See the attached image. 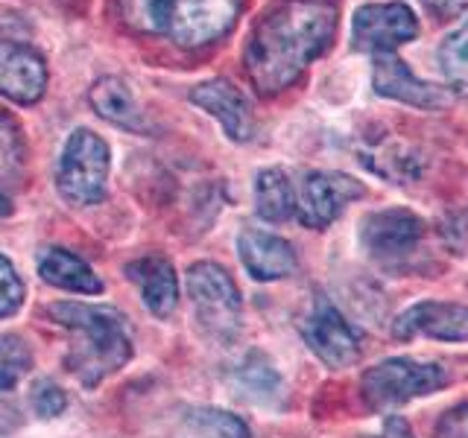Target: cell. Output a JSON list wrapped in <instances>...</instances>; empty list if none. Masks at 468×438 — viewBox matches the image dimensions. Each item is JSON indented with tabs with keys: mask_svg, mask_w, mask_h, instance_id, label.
<instances>
[{
	"mask_svg": "<svg viewBox=\"0 0 468 438\" xmlns=\"http://www.w3.org/2000/svg\"><path fill=\"white\" fill-rule=\"evenodd\" d=\"M336 18L334 0H278L263 12L246 44V73L258 94H282L296 82L331 47Z\"/></svg>",
	"mask_w": 468,
	"mask_h": 438,
	"instance_id": "6da1fadb",
	"label": "cell"
},
{
	"mask_svg": "<svg viewBox=\"0 0 468 438\" xmlns=\"http://www.w3.org/2000/svg\"><path fill=\"white\" fill-rule=\"evenodd\" d=\"M50 318L70 330L65 365L85 389H97L132 360L126 318L106 304H53Z\"/></svg>",
	"mask_w": 468,
	"mask_h": 438,
	"instance_id": "7a4b0ae2",
	"label": "cell"
},
{
	"mask_svg": "<svg viewBox=\"0 0 468 438\" xmlns=\"http://www.w3.org/2000/svg\"><path fill=\"white\" fill-rule=\"evenodd\" d=\"M132 24L167 36L179 47H205L231 33L240 0H123Z\"/></svg>",
	"mask_w": 468,
	"mask_h": 438,
	"instance_id": "3957f363",
	"label": "cell"
},
{
	"mask_svg": "<svg viewBox=\"0 0 468 438\" xmlns=\"http://www.w3.org/2000/svg\"><path fill=\"white\" fill-rule=\"evenodd\" d=\"M112 170V152L109 143L91 129H77L68 138L62 158L56 164V187L65 202L85 208L97 204L106 196Z\"/></svg>",
	"mask_w": 468,
	"mask_h": 438,
	"instance_id": "277c9868",
	"label": "cell"
},
{
	"mask_svg": "<svg viewBox=\"0 0 468 438\" xmlns=\"http://www.w3.org/2000/svg\"><path fill=\"white\" fill-rule=\"evenodd\" d=\"M448 380V371L439 362L392 357L363 374L360 391L369 409H395L407 401L428 398V394L442 389Z\"/></svg>",
	"mask_w": 468,
	"mask_h": 438,
	"instance_id": "5b68a950",
	"label": "cell"
},
{
	"mask_svg": "<svg viewBox=\"0 0 468 438\" xmlns=\"http://www.w3.org/2000/svg\"><path fill=\"white\" fill-rule=\"evenodd\" d=\"M302 333L314 354L331 369H348L363 354L360 330L346 321V316L325 296H316L314 310L302 325Z\"/></svg>",
	"mask_w": 468,
	"mask_h": 438,
	"instance_id": "8992f818",
	"label": "cell"
},
{
	"mask_svg": "<svg viewBox=\"0 0 468 438\" xmlns=\"http://www.w3.org/2000/svg\"><path fill=\"white\" fill-rule=\"evenodd\" d=\"M187 292L194 301L199 321L214 333H226L238 328L240 316V289L231 275L211 260L194 263L187 269Z\"/></svg>",
	"mask_w": 468,
	"mask_h": 438,
	"instance_id": "52a82bcc",
	"label": "cell"
},
{
	"mask_svg": "<svg viewBox=\"0 0 468 438\" xmlns=\"http://www.w3.org/2000/svg\"><path fill=\"white\" fill-rule=\"evenodd\" d=\"M419 36V18L407 4H366L351 21V44L363 53H392Z\"/></svg>",
	"mask_w": 468,
	"mask_h": 438,
	"instance_id": "ba28073f",
	"label": "cell"
},
{
	"mask_svg": "<svg viewBox=\"0 0 468 438\" xmlns=\"http://www.w3.org/2000/svg\"><path fill=\"white\" fill-rule=\"evenodd\" d=\"M366 196V187L346 172H311L296 193V214L304 228H328L346 204Z\"/></svg>",
	"mask_w": 468,
	"mask_h": 438,
	"instance_id": "9c48e42d",
	"label": "cell"
},
{
	"mask_svg": "<svg viewBox=\"0 0 468 438\" xmlns=\"http://www.w3.org/2000/svg\"><path fill=\"white\" fill-rule=\"evenodd\" d=\"M424 234L421 216L404 208H387V211H375L363 219L360 225V243L375 260H399L407 257L413 248L419 245Z\"/></svg>",
	"mask_w": 468,
	"mask_h": 438,
	"instance_id": "30bf717a",
	"label": "cell"
},
{
	"mask_svg": "<svg viewBox=\"0 0 468 438\" xmlns=\"http://www.w3.org/2000/svg\"><path fill=\"white\" fill-rule=\"evenodd\" d=\"M48 88V65L29 44L0 36V94L21 106H33Z\"/></svg>",
	"mask_w": 468,
	"mask_h": 438,
	"instance_id": "8fae6325",
	"label": "cell"
},
{
	"mask_svg": "<svg viewBox=\"0 0 468 438\" xmlns=\"http://www.w3.org/2000/svg\"><path fill=\"white\" fill-rule=\"evenodd\" d=\"M395 339L428 336L439 342H468V307L445 301H419L392 321Z\"/></svg>",
	"mask_w": 468,
	"mask_h": 438,
	"instance_id": "7c38bea8",
	"label": "cell"
},
{
	"mask_svg": "<svg viewBox=\"0 0 468 438\" xmlns=\"http://www.w3.org/2000/svg\"><path fill=\"white\" fill-rule=\"evenodd\" d=\"M190 102L208 111L214 120L223 126L226 135L234 143H243L252 138L255 120H252V106L243 97L240 88H234L229 79H208L190 88Z\"/></svg>",
	"mask_w": 468,
	"mask_h": 438,
	"instance_id": "4fadbf2b",
	"label": "cell"
},
{
	"mask_svg": "<svg viewBox=\"0 0 468 438\" xmlns=\"http://www.w3.org/2000/svg\"><path fill=\"white\" fill-rule=\"evenodd\" d=\"M372 85L380 97L407 102V106H419V109H442L448 106V94L439 91L436 85L421 82L419 77H413L401 58H395L389 53L375 56V68H372Z\"/></svg>",
	"mask_w": 468,
	"mask_h": 438,
	"instance_id": "5bb4252c",
	"label": "cell"
},
{
	"mask_svg": "<svg viewBox=\"0 0 468 438\" xmlns=\"http://www.w3.org/2000/svg\"><path fill=\"white\" fill-rule=\"evenodd\" d=\"M238 252L246 272L255 281H282V277L292 275L299 266L296 248L284 237H275L270 231L246 228L238 237Z\"/></svg>",
	"mask_w": 468,
	"mask_h": 438,
	"instance_id": "9a60e30c",
	"label": "cell"
},
{
	"mask_svg": "<svg viewBox=\"0 0 468 438\" xmlns=\"http://www.w3.org/2000/svg\"><path fill=\"white\" fill-rule=\"evenodd\" d=\"M129 281L141 289L144 307L155 318H167L176 304H179V277H176L173 263L165 255H146L126 266Z\"/></svg>",
	"mask_w": 468,
	"mask_h": 438,
	"instance_id": "2e32d148",
	"label": "cell"
},
{
	"mask_svg": "<svg viewBox=\"0 0 468 438\" xmlns=\"http://www.w3.org/2000/svg\"><path fill=\"white\" fill-rule=\"evenodd\" d=\"M27 146L21 126L0 109V216H9L24 187Z\"/></svg>",
	"mask_w": 468,
	"mask_h": 438,
	"instance_id": "e0dca14e",
	"label": "cell"
},
{
	"mask_svg": "<svg viewBox=\"0 0 468 438\" xmlns=\"http://www.w3.org/2000/svg\"><path fill=\"white\" fill-rule=\"evenodd\" d=\"M38 275L56 289L80 292V296H100L102 281L94 275V269L88 263L68 252V248H48L38 257Z\"/></svg>",
	"mask_w": 468,
	"mask_h": 438,
	"instance_id": "ac0fdd59",
	"label": "cell"
},
{
	"mask_svg": "<svg viewBox=\"0 0 468 438\" xmlns=\"http://www.w3.org/2000/svg\"><path fill=\"white\" fill-rule=\"evenodd\" d=\"M88 102H91V109L102 120H109L121 129H135V131L144 129V114L123 79H117V77L97 79L91 85V91H88Z\"/></svg>",
	"mask_w": 468,
	"mask_h": 438,
	"instance_id": "d6986e66",
	"label": "cell"
},
{
	"mask_svg": "<svg viewBox=\"0 0 468 438\" xmlns=\"http://www.w3.org/2000/svg\"><path fill=\"white\" fill-rule=\"evenodd\" d=\"M255 211L267 223H287L296 214V190L282 167H267L255 179Z\"/></svg>",
	"mask_w": 468,
	"mask_h": 438,
	"instance_id": "ffe728a7",
	"label": "cell"
},
{
	"mask_svg": "<svg viewBox=\"0 0 468 438\" xmlns=\"http://www.w3.org/2000/svg\"><path fill=\"white\" fill-rule=\"evenodd\" d=\"M439 68H442L445 79L453 88L468 91V21L442 41V47H439Z\"/></svg>",
	"mask_w": 468,
	"mask_h": 438,
	"instance_id": "44dd1931",
	"label": "cell"
},
{
	"mask_svg": "<svg viewBox=\"0 0 468 438\" xmlns=\"http://www.w3.org/2000/svg\"><path fill=\"white\" fill-rule=\"evenodd\" d=\"M33 365V354H29L27 342L15 333L0 336V391L15 389L24 380V374Z\"/></svg>",
	"mask_w": 468,
	"mask_h": 438,
	"instance_id": "7402d4cb",
	"label": "cell"
},
{
	"mask_svg": "<svg viewBox=\"0 0 468 438\" xmlns=\"http://www.w3.org/2000/svg\"><path fill=\"white\" fill-rule=\"evenodd\" d=\"M190 423H194L197 430L208 433L211 438H252V430H249V423L238 415L226 412V409H194L190 412Z\"/></svg>",
	"mask_w": 468,
	"mask_h": 438,
	"instance_id": "603a6c76",
	"label": "cell"
},
{
	"mask_svg": "<svg viewBox=\"0 0 468 438\" xmlns=\"http://www.w3.org/2000/svg\"><path fill=\"white\" fill-rule=\"evenodd\" d=\"M24 304V281L15 272L12 263L0 255V318H9Z\"/></svg>",
	"mask_w": 468,
	"mask_h": 438,
	"instance_id": "cb8c5ba5",
	"label": "cell"
},
{
	"mask_svg": "<svg viewBox=\"0 0 468 438\" xmlns=\"http://www.w3.org/2000/svg\"><path fill=\"white\" fill-rule=\"evenodd\" d=\"M33 409L41 418H56L68 409V394L53 380H38L33 386Z\"/></svg>",
	"mask_w": 468,
	"mask_h": 438,
	"instance_id": "d4e9b609",
	"label": "cell"
},
{
	"mask_svg": "<svg viewBox=\"0 0 468 438\" xmlns=\"http://www.w3.org/2000/svg\"><path fill=\"white\" fill-rule=\"evenodd\" d=\"M240 383L252 394H258V391L270 394L278 386V377L270 369V362H263V357H261V365H255V357H252V360H246V365L240 369Z\"/></svg>",
	"mask_w": 468,
	"mask_h": 438,
	"instance_id": "484cf974",
	"label": "cell"
},
{
	"mask_svg": "<svg viewBox=\"0 0 468 438\" xmlns=\"http://www.w3.org/2000/svg\"><path fill=\"white\" fill-rule=\"evenodd\" d=\"M436 438H468V403L451 409V412L439 421Z\"/></svg>",
	"mask_w": 468,
	"mask_h": 438,
	"instance_id": "4316f807",
	"label": "cell"
},
{
	"mask_svg": "<svg viewBox=\"0 0 468 438\" xmlns=\"http://www.w3.org/2000/svg\"><path fill=\"white\" fill-rule=\"evenodd\" d=\"M380 438H416V435H413V430H410V423H407L404 418L392 415V418H387Z\"/></svg>",
	"mask_w": 468,
	"mask_h": 438,
	"instance_id": "83f0119b",
	"label": "cell"
},
{
	"mask_svg": "<svg viewBox=\"0 0 468 438\" xmlns=\"http://www.w3.org/2000/svg\"><path fill=\"white\" fill-rule=\"evenodd\" d=\"M433 12H439V15H460V12H465L468 9V0H424Z\"/></svg>",
	"mask_w": 468,
	"mask_h": 438,
	"instance_id": "f1b7e54d",
	"label": "cell"
}]
</instances>
